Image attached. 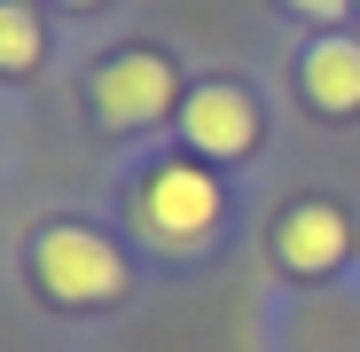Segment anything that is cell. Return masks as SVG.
I'll return each mask as SVG.
<instances>
[{
  "instance_id": "7",
  "label": "cell",
  "mask_w": 360,
  "mask_h": 352,
  "mask_svg": "<svg viewBox=\"0 0 360 352\" xmlns=\"http://www.w3.org/2000/svg\"><path fill=\"white\" fill-rule=\"evenodd\" d=\"M24 63H39V16L0 0V71H24Z\"/></svg>"
},
{
  "instance_id": "6",
  "label": "cell",
  "mask_w": 360,
  "mask_h": 352,
  "mask_svg": "<svg viewBox=\"0 0 360 352\" xmlns=\"http://www.w3.org/2000/svg\"><path fill=\"white\" fill-rule=\"evenodd\" d=\"M306 94L321 110H360V47L352 39H321L306 55Z\"/></svg>"
},
{
  "instance_id": "5",
  "label": "cell",
  "mask_w": 360,
  "mask_h": 352,
  "mask_svg": "<svg viewBox=\"0 0 360 352\" xmlns=\"http://www.w3.org/2000/svg\"><path fill=\"white\" fill-rule=\"evenodd\" d=\"M345 219L329 211V204H306V211H290L282 219V235H274V251H282V266L290 274H329L337 259H345Z\"/></svg>"
},
{
  "instance_id": "2",
  "label": "cell",
  "mask_w": 360,
  "mask_h": 352,
  "mask_svg": "<svg viewBox=\"0 0 360 352\" xmlns=\"http://www.w3.org/2000/svg\"><path fill=\"white\" fill-rule=\"evenodd\" d=\"M141 227H149V243H165V251H196L204 235L219 227V181L196 172V164L149 172V188H141Z\"/></svg>"
},
{
  "instance_id": "3",
  "label": "cell",
  "mask_w": 360,
  "mask_h": 352,
  "mask_svg": "<svg viewBox=\"0 0 360 352\" xmlns=\"http://www.w3.org/2000/svg\"><path fill=\"white\" fill-rule=\"evenodd\" d=\"M94 110L110 117V126H149V117L172 110V63L165 55H110L102 79H94Z\"/></svg>"
},
{
  "instance_id": "4",
  "label": "cell",
  "mask_w": 360,
  "mask_h": 352,
  "mask_svg": "<svg viewBox=\"0 0 360 352\" xmlns=\"http://www.w3.org/2000/svg\"><path fill=\"white\" fill-rule=\"evenodd\" d=\"M180 133L204 157H251L259 149V110H251L243 86H196L188 110H180Z\"/></svg>"
},
{
  "instance_id": "1",
  "label": "cell",
  "mask_w": 360,
  "mask_h": 352,
  "mask_svg": "<svg viewBox=\"0 0 360 352\" xmlns=\"http://www.w3.org/2000/svg\"><path fill=\"white\" fill-rule=\"evenodd\" d=\"M32 274L63 306H102V298L126 289V259H117L102 235H86V227H47L39 243H32Z\"/></svg>"
},
{
  "instance_id": "8",
  "label": "cell",
  "mask_w": 360,
  "mask_h": 352,
  "mask_svg": "<svg viewBox=\"0 0 360 352\" xmlns=\"http://www.w3.org/2000/svg\"><path fill=\"white\" fill-rule=\"evenodd\" d=\"M290 8H297V16H321V24H329V16H345V0H290Z\"/></svg>"
}]
</instances>
